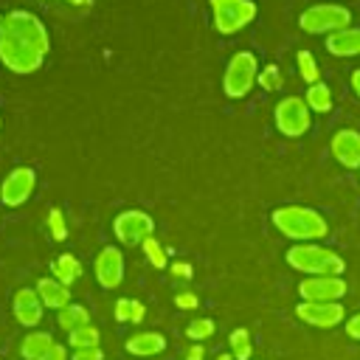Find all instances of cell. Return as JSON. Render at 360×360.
I'll use <instances>...</instances> for the list:
<instances>
[{
  "mask_svg": "<svg viewBox=\"0 0 360 360\" xmlns=\"http://www.w3.org/2000/svg\"><path fill=\"white\" fill-rule=\"evenodd\" d=\"M51 51L45 22L25 8H11L0 17V62L17 76L37 73Z\"/></svg>",
  "mask_w": 360,
  "mask_h": 360,
  "instance_id": "cell-1",
  "label": "cell"
},
{
  "mask_svg": "<svg viewBox=\"0 0 360 360\" xmlns=\"http://www.w3.org/2000/svg\"><path fill=\"white\" fill-rule=\"evenodd\" d=\"M270 222L276 231L292 242H318L329 233V222L307 205H278L270 214Z\"/></svg>",
  "mask_w": 360,
  "mask_h": 360,
  "instance_id": "cell-2",
  "label": "cell"
},
{
  "mask_svg": "<svg viewBox=\"0 0 360 360\" xmlns=\"http://www.w3.org/2000/svg\"><path fill=\"white\" fill-rule=\"evenodd\" d=\"M287 264L304 276H340L346 270L343 256L318 245V242H298L287 250Z\"/></svg>",
  "mask_w": 360,
  "mask_h": 360,
  "instance_id": "cell-3",
  "label": "cell"
},
{
  "mask_svg": "<svg viewBox=\"0 0 360 360\" xmlns=\"http://www.w3.org/2000/svg\"><path fill=\"white\" fill-rule=\"evenodd\" d=\"M256 76H259V59L253 51H236L228 65H225V73H222V93L228 98H245L253 84H256Z\"/></svg>",
  "mask_w": 360,
  "mask_h": 360,
  "instance_id": "cell-4",
  "label": "cell"
},
{
  "mask_svg": "<svg viewBox=\"0 0 360 360\" xmlns=\"http://www.w3.org/2000/svg\"><path fill=\"white\" fill-rule=\"evenodd\" d=\"M211 3V22H214V31L222 34V37H233L239 34L242 28H248L259 8L253 0H208Z\"/></svg>",
  "mask_w": 360,
  "mask_h": 360,
  "instance_id": "cell-5",
  "label": "cell"
},
{
  "mask_svg": "<svg viewBox=\"0 0 360 360\" xmlns=\"http://www.w3.org/2000/svg\"><path fill=\"white\" fill-rule=\"evenodd\" d=\"M352 22V11L346 6H338V3H318V6H309L307 11H301L298 17V25L301 31L307 34H332V31H340Z\"/></svg>",
  "mask_w": 360,
  "mask_h": 360,
  "instance_id": "cell-6",
  "label": "cell"
},
{
  "mask_svg": "<svg viewBox=\"0 0 360 360\" xmlns=\"http://www.w3.org/2000/svg\"><path fill=\"white\" fill-rule=\"evenodd\" d=\"M273 121L281 135L301 138V135H307V129L312 124V110L307 107V101L301 96H284L273 110Z\"/></svg>",
  "mask_w": 360,
  "mask_h": 360,
  "instance_id": "cell-7",
  "label": "cell"
},
{
  "mask_svg": "<svg viewBox=\"0 0 360 360\" xmlns=\"http://www.w3.org/2000/svg\"><path fill=\"white\" fill-rule=\"evenodd\" d=\"M112 233L121 245H143V239L155 236V219L141 208H127L112 219Z\"/></svg>",
  "mask_w": 360,
  "mask_h": 360,
  "instance_id": "cell-8",
  "label": "cell"
},
{
  "mask_svg": "<svg viewBox=\"0 0 360 360\" xmlns=\"http://www.w3.org/2000/svg\"><path fill=\"white\" fill-rule=\"evenodd\" d=\"M34 188H37V172L31 166H17L0 183V202L6 208H20L22 202H28Z\"/></svg>",
  "mask_w": 360,
  "mask_h": 360,
  "instance_id": "cell-9",
  "label": "cell"
},
{
  "mask_svg": "<svg viewBox=\"0 0 360 360\" xmlns=\"http://www.w3.org/2000/svg\"><path fill=\"white\" fill-rule=\"evenodd\" d=\"M295 315L315 329H332L343 323L346 309L340 307V301H301L295 307Z\"/></svg>",
  "mask_w": 360,
  "mask_h": 360,
  "instance_id": "cell-10",
  "label": "cell"
},
{
  "mask_svg": "<svg viewBox=\"0 0 360 360\" xmlns=\"http://www.w3.org/2000/svg\"><path fill=\"white\" fill-rule=\"evenodd\" d=\"M301 301H340L346 295L343 276H307L298 281Z\"/></svg>",
  "mask_w": 360,
  "mask_h": 360,
  "instance_id": "cell-11",
  "label": "cell"
},
{
  "mask_svg": "<svg viewBox=\"0 0 360 360\" xmlns=\"http://www.w3.org/2000/svg\"><path fill=\"white\" fill-rule=\"evenodd\" d=\"M93 273H96V281L104 287V290H115L121 287L124 281V253L112 245L101 248L93 259Z\"/></svg>",
  "mask_w": 360,
  "mask_h": 360,
  "instance_id": "cell-12",
  "label": "cell"
},
{
  "mask_svg": "<svg viewBox=\"0 0 360 360\" xmlns=\"http://www.w3.org/2000/svg\"><path fill=\"white\" fill-rule=\"evenodd\" d=\"M11 312H14V321L22 326V329H37L45 318V307L37 295L34 287H20L14 292V301H11Z\"/></svg>",
  "mask_w": 360,
  "mask_h": 360,
  "instance_id": "cell-13",
  "label": "cell"
},
{
  "mask_svg": "<svg viewBox=\"0 0 360 360\" xmlns=\"http://www.w3.org/2000/svg\"><path fill=\"white\" fill-rule=\"evenodd\" d=\"M332 158L343 169H360V132L357 129H338L332 135Z\"/></svg>",
  "mask_w": 360,
  "mask_h": 360,
  "instance_id": "cell-14",
  "label": "cell"
},
{
  "mask_svg": "<svg viewBox=\"0 0 360 360\" xmlns=\"http://www.w3.org/2000/svg\"><path fill=\"white\" fill-rule=\"evenodd\" d=\"M34 290H37V295H39V301H42V307L45 309H62V307H68L70 304V287H65L62 281H56L53 276H42L37 284H34Z\"/></svg>",
  "mask_w": 360,
  "mask_h": 360,
  "instance_id": "cell-15",
  "label": "cell"
},
{
  "mask_svg": "<svg viewBox=\"0 0 360 360\" xmlns=\"http://www.w3.org/2000/svg\"><path fill=\"white\" fill-rule=\"evenodd\" d=\"M124 349L135 357H155L166 352V338L160 332H135L124 340Z\"/></svg>",
  "mask_w": 360,
  "mask_h": 360,
  "instance_id": "cell-16",
  "label": "cell"
},
{
  "mask_svg": "<svg viewBox=\"0 0 360 360\" xmlns=\"http://www.w3.org/2000/svg\"><path fill=\"white\" fill-rule=\"evenodd\" d=\"M326 51L332 56H357L360 53V28L346 25L326 37Z\"/></svg>",
  "mask_w": 360,
  "mask_h": 360,
  "instance_id": "cell-17",
  "label": "cell"
},
{
  "mask_svg": "<svg viewBox=\"0 0 360 360\" xmlns=\"http://www.w3.org/2000/svg\"><path fill=\"white\" fill-rule=\"evenodd\" d=\"M51 270H53V278H56V281H62L65 287H73V284L82 278V273H84L82 262H79L73 253H59V256L53 259Z\"/></svg>",
  "mask_w": 360,
  "mask_h": 360,
  "instance_id": "cell-18",
  "label": "cell"
},
{
  "mask_svg": "<svg viewBox=\"0 0 360 360\" xmlns=\"http://www.w3.org/2000/svg\"><path fill=\"white\" fill-rule=\"evenodd\" d=\"M56 340H53V335L51 332H42V329H31L25 338H22V343H20V354H22V360H39L51 346H53Z\"/></svg>",
  "mask_w": 360,
  "mask_h": 360,
  "instance_id": "cell-19",
  "label": "cell"
},
{
  "mask_svg": "<svg viewBox=\"0 0 360 360\" xmlns=\"http://www.w3.org/2000/svg\"><path fill=\"white\" fill-rule=\"evenodd\" d=\"M56 323H59V329L62 332H73V329H79V326H87L90 323V312H87V307L84 304H68V307H62L59 309V315H56Z\"/></svg>",
  "mask_w": 360,
  "mask_h": 360,
  "instance_id": "cell-20",
  "label": "cell"
},
{
  "mask_svg": "<svg viewBox=\"0 0 360 360\" xmlns=\"http://www.w3.org/2000/svg\"><path fill=\"white\" fill-rule=\"evenodd\" d=\"M304 101H307V107L312 112H329L332 110V90H329V84H323V82L309 84L307 93H304Z\"/></svg>",
  "mask_w": 360,
  "mask_h": 360,
  "instance_id": "cell-21",
  "label": "cell"
},
{
  "mask_svg": "<svg viewBox=\"0 0 360 360\" xmlns=\"http://www.w3.org/2000/svg\"><path fill=\"white\" fill-rule=\"evenodd\" d=\"M98 343H101V332L93 323L68 332V346L70 349H90V346H98Z\"/></svg>",
  "mask_w": 360,
  "mask_h": 360,
  "instance_id": "cell-22",
  "label": "cell"
},
{
  "mask_svg": "<svg viewBox=\"0 0 360 360\" xmlns=\"http://www.w3.org/2000/svg\"><path fill=\"white\" fill-rule=\"evenodd\" d=\"M228 343H231V354L233 360H250L253 354V343H250V332L245 326H236L231 335H228Z\"/></svg>",
  "mask_w": 360,
  "mask_h": 360,
  "instance_id": "cell-23",
  "label": "cell"
},
{
  "mask_svg": "<svg viewBox=\"0 0 360 360\" xmlns=\"http://www.w3.org/2000/svg\"><path fill=\"white\" fill-rule=\"evenodd\" d=\"M295 65H298V76H301L307 84L321 82V68H318V62H315V56H312L309 51H298V53H295Z\"/></svg>",
  "mask_w": 360,
  "mask_h": 360,
  "instance_id": "cell-24",
  "label": "cell"
},
{
  "mask_svg": "<svg viewBox=\"0 0 360 360\" xmlns=\"http://www.w3.org/2000/svg\"><path fill=\"white\" fill-rule=\"evenodd\" d=\"M141 250H143V256H146V262L155 267V270H163L166 264H169V256H166V248L158 242V236H149V239H143V245H141Z\"/></svg>",
  "mask_w": 360,
  "mask_h": 360,
  "instance_id": "cell-25",
  "label": "cell"
},
{
  "mask_svg": "<svg viewBox=\"0 0 360 360\" xmlns=\"http://www.w3.org/2000/svg\"><path fill=\"white\" fill-rule=\"evenodd\" d=\"M214 332H217V323L211 318H194L186 326V338H191V343H202V340L214 338Z\"/></svg>",
  "mask_w": 360,
  "mask_h": 360,
  "instance_id": "cell-26",
  "label": "cell"
},
{
  "mask_svg": "<svg viewBox=\"0 0 360 360\" xmlns=\"http://www.w3.org/2000/svg\"><path fill=\"white\" fill-rule=\"evenodd\" d=\"M256 84L262 87V90H281V84H284V76H281V68L278 65H264V68H259V76H256Z\"/></svg>",
  "mask_w": 360,
  "mask_h": 360,
  "instance_id": "cell-27",
  "label": "cell"
},
{
  "mask_svg": "<svg viewBox=\"0 0 360 360\" xmlns=\"http://www.w3.org/2000/svg\"><path fill=\"white\" fill-rule=\"evenodd\" d=\"M45 225H48V233H51L53 242H65V239H68V222H65V214H62L59 208H51V211H48Z\"/></svg>",
  "mask_w": 360,
  "mask_h": 360,
  "instance_id": "cell-28",
  "label": "cell"
},
{
  "mask_svg": "<svg viewBox=\"0 0 360 360\" xmlns=\"http://www.w3.org/2000/svg\"><path fill=\"white\" fill-rule=\"evenodd\" d=\"M169 270H172V278H177V281H191V276H194L191 262H172Z\"/></svg>",
  "mask_w": 360,
  "mask_h": 360,
  "instance_id": "cell-29",
  "label": "cell"
},
{
  "mask_svg": "<svg viewBox=\"0 0 360 360\" xmlns=\"http://www.w3.org/2000/svg\"><path fill=\"white\" fill-rule=\"evenodd\" d=\"M112 315H115L118 323H129V318H132V298H118Z\"/></svg>",
  "mask_w": 360,
  "mask_h": 360,
  "instance_id": "cell-30",
  "label": "cell"
},
{
  "mask_svg": "<svg viewBox=\"0 0 360 360\" xmlns=\"http://www.w3.org/2000/svg\"><path fill=\"white\" fill-rule=\"evenodd\" d=\"M70 360H104L101 346H90V349H73Z\"/></svg>",
  "mask_w": 360,
  "mask_h": 360,
  "instance_id": "cell-31",
  "label": "cell"
},
{
  "mask_svg": "<svg viewBox=\"0 0 360 360\" xmlns=\"http://www.w3.org/2000/svg\"><path fill=\"white\" fill-rule=\"evenodd\" d=\"M174 307H180V309H197L200 307V298H197V292H177L174 295Z\"/></svg>",
  "mask_w": 360,
  "mask_h": 360,
  "instance_id": "cell-32",
  "label": "cell"
},
{
  "mask_svg": "<svg viewBox=\"0 0 360 360\" xmlns=\"http://www.w3.org/2000/svg\"><path fill=\"white\" fill-rule=\"evenodd\" d=\"M39 360H70V357H68V349H65L62 343H53V346H51Z\"/></svg>",
  "mask_w": 360,
  "mask_h": 360,
  "instance_id": "cell-33",
  "label": "cell"
},
{
  "mask_svg": "<svg viewBox=\"0 0 360 360\" xmlns=\"http://www.w3.org/2000/svg\"><path fill=\"white\" fill-rule=\"evenodd\" d=\"M346 335L352 340H360V312L352 315V318H346Z\"/></svg>",
  "mask_w": 360,
  "mask_h": 360,
  "instance_id": "cell-34",
  "label": "cell"
},
{
  "mask_svg": "<svg viewBox=\"0 0 360 360\" xmlns=\"http://www.w3.org/2000/svg\"><path fill=\"white\" fill-rule=\"evenodd\" d=\"M143 315H146L143 301H135V298H132V318H129V323H141V321H143Z\"/></svg>",
  "mask_w": 360,
  "mask_h": 360,
  "instance_id": "cell-35",
  "label": "cell"
},
{
  "mask_svg": "<svg viewBox=\"0 0 360 360\" xmlns=\"http://www.w3.org/2000/svg\"><path fill=\"white\" fill-rule=\"evenodd\" d=\"M186 360H205V346L202 343H191L186 352Z\"/></svg>",
  "mask_w": 360,
  "mask_h": 360,
  "instance_id": "cell-36",
  "label": "cell"
},
{
  "mask_svg": "<svg viewBox=\"0 0 360 360\" xmlns=\"http://www.w3.org/2000/svg\"><path fill=\"white\" fill-rule=\"evenodd\" d=\"M349 82H352V90H354V96L360 98V68H357V70H352V79H349Z\"/></svg>",
  "mask_w": 360,
  "mask_h": 360,
  "instance_id": "cell-37",
  "label": "cell"
},
{
  "mask_svg": "<svg viewBox=\"0 0 360 360\" xmlns=\"http://www.w3.org/2000/svg\"><path fill=\"white\" fill-rule=\"evenodd\" d=\"M214 360H233V354H231V352H222V354H217Z\"/></svg>",
  "mask_w": 360,
  "mask_h": 360,
  "instance_id": "cell-38",
  "label": "cell"
},
{
  "mask_svg": "<svg viewBox=\"0 0 360 360\" xmlns=\"http://www.w3.org/2000/svg\"><path fill=\"white\" fill-rule=\"evenodd\" d=\"M70 6H84V3H90V0H68Z\"/></svg>",
  "mask_w": 360,
  "mask_h": 360,
  "instance_id": "cell-39",
  "label": "cell"
},
{
  "mask_svg": "<svg viewBox=\"0 0 360 360\" xmlns=\"http://www.w3.org/2000/svg\"><path fill=\"white\" fill-rule=\"evenodd\" d=\"M0 127H3V118H0Z\"/></svg>",
  "mask_w": 360,
  "mask_h": 360,
  "instance_id": "cell-40",
  "label": "cell"
}]
</instances>
